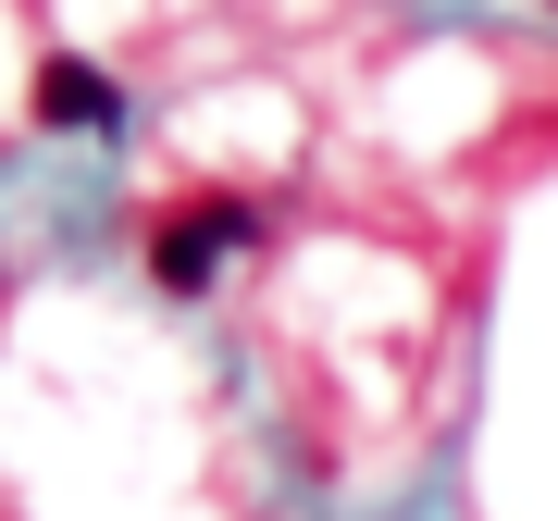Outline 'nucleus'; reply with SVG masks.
Listing matches in <instances>:
<instances>
[{"mask_svg": "<svg viewBox=\"0 0 558 521\" xmlns=\"http://www.w3.org/2000/svg\"><path fill=\"white\" fill-rule=\"evenodd\" d=\"M236 237H248V199H186V211L149 237V274L174 286V299H199V286L223 274V249H236Z\"/></svg>", "mask_w": 558, "mask_h": 521, "instance_id": "f257e3e1", "label": "nucleus"}, {"mask_svg": "<svg viewBox=\"0 0 558 521\" xmlns=\"http://www.w3.org/2000/svg\"><path fill=\"white\" fill-rule=\"evenodd\" d=\"M25 112H38L50 137H112V124H124V87H112L87 50H50V62H38V100H25Z\"/></svg>", "mask_w": 558, "mask_h": 521, "instance_id": "f03ea898", "label": "nucleus"}]
</instances>
